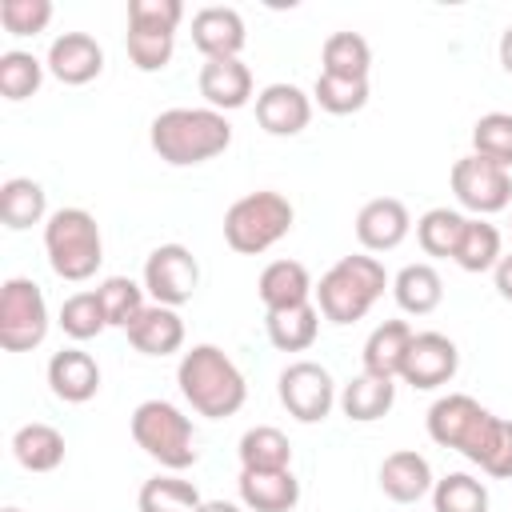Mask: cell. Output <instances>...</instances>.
Listing matches in <instances>:
<instances>
[{"instance_id": "6da1fadb", "label": "cell", "mask_w": 512, "mask_h": 512, "mask_svg": "<svg viewBox=\"0 0 512 512\" xmlns=\"http://www.w3.org/2000/svg\"><path fill=\"white\" fill-rule=\"evenodd\" d=\"M152 152L172 168H192L232 144V124L216 108H164L148 124Z\"/></svg>"}, {"instance_id": "7a4b0ae2", "label": "cell", "mask_w": 512, "mask_h": 512, "mask_svg": "<svg viewBox=\"0 0 512 512\" xmlns=\"http://www.w3.org/2000/svg\"><path fill=\"white\" fill-rule=\"evenodd\" d=\"M176 384H180L184 400L208 420L236 416L248 400V384H244L240 368L216 344H192L176 364Z\"/></svg>"}, {"instance_id": "3957f363", "label": "cell", "mask_w": 512, "mask_h": 512, "mask_svg": "<svg viewBox=\"0 0 512 512\" xmlns=\"http://www.w3.org/2000/svg\"><path fill=\"white\" fill-rule=\"evenodd\" d=\"M388 288V272L376 256L356 252V256H340L316 284V308L328 324H356L368 316V308L384 296Z\"/></svg>"}, {"instance_id": "277c9868", "label": "cell", "mask_w": 512, "mask_h": 512, "mask_svg": "<svg viewBox=\"0 0 512 512\" xmlns=\"http://www.w3.org/2000/svg\"><path fill=\"white\" fill-rule=\"evenodd\" d=\"M44 252L60 280L80 284V280L96 276V268L104 260V240H100L96 216L84 208H56L44 224Z\"/></svg>"}, {"instance_id": "5b68a950", "label": "cell", "mask_w": 512, "mask_h": 512, "mask_svg": "<svg viewBox=\"0 0 512 512\" xmlns=\"http://www.w3.org/2000/svg\"><path fill=\"white\" fill-rule=\"evenodd\" d=\"M132 440L136 448H144V456H152L160 468L168 472H184L196 464V432H192V420L168 404V400H144L132 408Z\"/></svg>"}, {"instance_id": "8992f818", "label": "cell", "mask_w": 512, "mask_h": 512, "mask_svg": "<svg viewBox=\"0 0 512 512\" xmlns=\"http://www.w3.org/2000/svg\"><path fill=\"white\" fill-rule=\"evenodd\" d=\"M292 220H296V212H292L288 196H280L272 188L248 192L224 212V244L240 256H260L292 232Z\"/></svg>"}, {"instance_id": "52a82bcc", "label": "cell", "mask_w": 512, "mask_h": 512, "mask_svg": "<svg viewBox=\"0 0 512 512\" xmlns=\"http://www.w3.org/2000/svg\"><path fill=\"white\" fill-rule=\"evenodd\" d=\"M500 416H492L480 400L464 396V392H448L440 396L432 408H428V436L440 444V448H452L460 452L464 460L480 464L488 440H492V428H496Z\"/></svg>"}, {"instance_id": "ba28073f", "label": "cell", "mask_w": 512, "mask_h": 512, "mask_svg": "<svg viewBox=\"0 0 512 512\" xmlns=\"http://www.w3.org/2000/svg\"><path fill=\"white\" fill-rule=\"evenodd\" d=\"M48 336V304L36 280L8 276L0 288V344L8 352H32Z\"/></svg>"}, {"instance_id": "9c48e42d", "label": "cell", "mask_w": 512, "mask_h": 512, "mask_svg": "<svg viewBox=\"0 0 512 512\" xmlns=\"http://www.w3.org/2000/svg\"><path fill=\"white\" fill-rule=\"evenodd\" d=\"M276 392H280V404L288 408V416H296L300 424H320L332 412V404L340 400L332 372L316 360H292L280 372Z\"/></svg>"}, {"instance_id": "30bf717a", "label": "cell", "mask_w": 512, "mask_h": 512, "mask_svg": "<svg viewBox=\"0 0 512 512\" xmlns=\"http://www.w3.org/2000/svg\"><path fill=\"white\" fill-rule=\"evenodd\" d=\"M200 284V264L184 244H160L148 252L144 260V292L152 296V304L164 308H180L196 296Z\"/></svg>"}, {"instance_id": "8fae6325", "label": "cell", "mask_w": 512, "mask_h": 512, "mask_svg": "<svg viewBox=\"0 0 512 512\" xmlns=\"http://www.w3.org/2000/svg\"><path fill=\"white\" fill-rule=\"evenodd\" d=\"M452 192H456V200L468 208V212H476V216H492V212H500V208H508L512 204V172H504L500 164H492V160H484V156H460L456 164H452Z\"/></svg>"}, {"instance_id": "7c38bea8", "label": "cell", "mask_w": 512, "mask_h": 512, "mask_svg": "<svg viewBox=\"0 0 512 512\" xmlns=\"http://www.w3.org/2000/svg\"><path fill=\"white\" fill-rule=\"evenodd\" d=\"M456 368H460V348L444 332H416L404 352L400 380L420 392H432V388L448 384L456 376Z\"/></svg>"}, {"instance_id": "4fadbf2b", "label": "cell", "mask_w": 512, "mask_h": 512, "mask_svg": "<svg viewBox=\"0 0 512 512\" xmlns=\"http://www.w3.org/2000/svg\"><path fill=\"white\" fill-rule=\"evenodd\" d=\"M312 120V96L296 84H268L256 92V124L268 136H300Z\"/></svg>"}, {"instance_id": "5bb4252c", "label": "cell", "mask_w": 512, "mask_h": 512, "mask_svg": "<svg viewBox=\"0 0 512 512\" xmlns=\"http://www.w3.org/2000/svg\"><path fill=\"white\" fill-rule=\"evenodd\" d=\"M408 232H412V216L396 196H376L356 212V240L364 252H392L404 244Z\"/></svg>"}, {"instance_id": "9a60e30c", "label": "cell", "mask_w": 512, "mask_h": 512, "mask_svg": "<svg viewBox=\"0 0 512 512\" xmlns=\"http://www.w3.org/2000/svg\"><path fill=\"white\" fill-rule=\"evenodd\" d=\"M44 68L60 84H88V80H96L104 72V48L88 32H64V36H56L48 44Z\"/></svg>"}, {"instance_id": "2e32d148", "label": "cell", "mask_w": 512, "mask_h": 512, "mask_svg": "<svg viewBox=\"0 0 512 512\" xmlns=\"http://www.w3.org/2000/svg\"><path fill=\"white\" fill-rule=\"evenodd\" d=\"M248 32H244V16L228 4H208L192 16V44L204 52V60H224V56H240Z\"/></svg>"}, {"instance_id": "e0dca14e", "label": "cell", "mask_w": 512, "mask_h": 512, "mask_svg": "<svg viewBox=\"0 0 512 512\" xmlns=\"http://www.w3.org/2000/svg\"><path fill=\"white\" fill-rule=\"evenodd\" d=\"M200 96L208 100V108L216 112H232L244 108L252 100V72L240 56H224V60H204L200 76H196Z\"/></svg>"}, {"instance_id": "ac0fdd59", "label": "cell", "mask_w": 512, "mask_h": 512, "mask_svg": "<svg viewBox=\"0 0 512 512\" xmlns=\"http://www.w3.org/2000/svg\"><path fill=\"white\" fill-rule=\"evenodd\" d=\"M48 388L64 404H84L100 392V364L84 348H60L48 360Z\"/></svg>"}, {"instance_id": "d6986e66", "label": "cell", "mask_w": 512, "mask_h": 512, "mask_svg": "<svg viewBox=\"0 0 512 512\" xmlns=\"http://www.w3.org/2000/svg\"><path fill=\"white\" fill-rule=\"evenodd\" d=\"M432 468L428 460L416 452V448H400V452H388L384 464H380V492L396 504H416L432 492Z\"/></svg>"}, {"instance_id": "ffe728a7", "label": "cell", "mask_w": 512, "mask_h": 512, "mask_svg": "<svg viewBox=\"0 0 512 512\" xmlns=\"http://www.w3.org/2000/svg\"><path fill=\"white\" fill-rule=\"evenodd\" d=\"M240 504L248 512H292L300 504V480L292 476V468L280 472H244L240 468Z\"/></svg>"}, {"instance_id": "44dd1931", "label": "cell", "mask_w": 512, "mask_h": 512, "mask_svg": "<svg viewBox=\"0 0 512 512\" xmlns=\"http://www.w3.org/2000/svg\"><path fill=\"white\" fill-rule=\"evenodd\" d=\"M128 344L144 356H172L184 344V320L176 308L148 304L132 324H128Z\"/></svg>"}, {"instance_id": "7402d4cb", "label": "cell", "mask_w": 512, "mask_h": 512, "mask_svg": "<svg viewBox=\"0 0 512 512\" xmlns=\"http://www.w3.org/2000/svg\"><path fill=\"white\" fill-rule=\"evenodd\" d=\"M256 292H260V304L268 312H280V308H296V304H308L316 284L308 276V268L300 260H272L260 280H256Z\"/></svg>"}, {"instance_id": "603a6c76", "label": "cell", "mask_w": 512, "mask_h": 512, "mask_svg": "<svg viewBox=\"0 0 512 512\" xmlns=\"http://www.w3.org/2000/svg\"><path fill=\"white\" fill-rule=\"evenodd\" d=\"M412 324L408 320H384L368 332L364 340V372L372 376H384V380H396L400 376V364H404V352L412 344Z\"/></svg>"}, {"instance_id": "cb8c5ba5", "label": "cell", "mask_w": 512, "mask_h": 512, "mask_svg": "<svg viewBox=\"0 0 512 512\" xmlns=\"http://www.w3.org/2000/svg\"><path fill=\"white\" fill-rule=\"evenodd\" d=\"M340 412L356 424H372L380 416H388V408L396 404V380H384V376H372V372H360L352 376L344 388H340Z\"/></svg>"}, {"instance_id": "d4e9b609", "label": "cell", "mask_w": 512, "mask_h": 512, "mask_svg": "<svg viewBox=\"0 0 512 512\" xmlns=\"http://www.w3.org/2000/svg\"><path fill=\"white\" fill-rule=\"evenodd\" d=\"M392 296L400 304V312L408 316H428L440 308L444 300V280L432 264H404L392 280Z\"/></svg>"}, {"instance_id": "484cf974", "label": "cell", "mask_w": 512, "mask_h": 512, "mask_svg": "<svg viewBox=\"0 0 512 512\" xmlns=\"http://www.w3.org/2000/svg\"><path fill=\"white\" fill-rule=\"evenodd\" d=\"M264 328H268V340H272L276 352H304L320 336V308L308 300V304H296V308L268 312Z\"/></svg>"}, {"instance_id": "4316f807", "label": "cell", "mask_w": 512, "mask_h": 512, "mask_svg": "<svg viewBox=\"0 0 512 512\" xmlns=\"http://www.w3.org/2000/svg\"><path fill=\"white\" fill-rule=\"evenodd\" d=\"M12 456L28 472H56L64 464V436L52 424H24L12 436Z\"/></svg>"}, {"instance_id": "83f0119b", "label": "cell", "mask_w": 512, "mask_h": 512, "mask_svg": "<svg viewBox=\"0 0 512 512\" xmlns=\"http://www.w3.org/2000/svg\"><path fill=\"white\" fill-rule=\"evenodd\" d=\"M240 468L244 472H280V468H292V444L280 428L272 424H256L240 436Z\"/></svg>"}, {"instance_id": "f1b7e54d", "label": "cell", "mask_w": 512, "mask_h": 512, "mask_svg": "<svg viewBox=\"0 0 512 512\" xmlns=\"http://www.w3.org/2000/svg\"><path fill=\"white\" fill-rule=\"evenodd\" d=\"M48 212V196L32 176H12L0 184V220L12 232H24L32 224H40Z\"/></svg>"}, {"instance_id": "f546056e", "label": "cell", "mask_w": 512, "mask_h": 512, "mask_svg": "<svg viewBox=\"0 0 512 512\" xmlns=\"http://www.w3.org/2000/svg\"><path fill=\"white\" fill-rule=\"evenodd\" d=\"M320 60L328 76H348V80H368V68H372V48L360 32H332L320 48Z\"/></svg>"}, {"instance_id": "4dcf8cb0", "label": "cell", "mask_w": 512, "mask_h": 512, "mask_svg": "<svg viewBox=\"0 0 512 512\" xmlns=\"http://www.w3.org/2000/svg\"><path fill=\"white\" fill-rule=\"evenodd\" d=\"M200 492L192 480H180V476H152L140 484V496H136V508L140 512H200Z\"/></svg>"}, {"instance_id": "1f68e13d", "label": "cell", "mask_w": 512, "mask_h": 512, "mask_svg": "<svg viewBox=\"0 0 512 512\" xmlns=\"http://www.w3.org/2000/svg\"><path fill=\"white\" fill-rule=\"evenodd\" d=\"M464 224L468 216L456 212V208H428L420 220H416V240L428 256H456V244L464 236Z\"/></svg>"}, {"instance_id": "d6a6232c", "label": "cell", "mask_w": 512, "mask_h": 512, "mask_svg": "<svg viewBox=\"0 0 512 512\" xmlns=\"http://www.w3.org/2000/svg\"><path fill=\"white\" fill-rule=\"evenodd\" d=\"M500 256H504V252H500V232H496V224H488V220H480V216L468 220L452 260H456L464 272H488V268H496Z\"/></svg>"}, {"instance_id": "836d02e7", "label": "cell", "mask_w": 512, "mask_h": 512, "mask_svg": "<svg viewBox=\"0 0 512 512\" xmlns=\"http://www.w3.org/2000/svg\"><path fill=\"white\" fill-rule=\"evenodd\" d=\"M432 512H488V488L484 480L468 472H448L432 484Z\"/></svg>"}, {"instance_id": "e575fe53", "label": "cell", "mask_w": 512, "mask_h": 512, "mask_svg": "<svg viewBox=\"0 0 512 512\" xmlns=\"http://www.w3.org/2000/svg\"><path fill=\"white\" fill-rule=\"evenodd\" d=\"M96 296H100V304H104L108 328H124V332H128V324L148 308V304H144V284H136L132 276H108V280H100Z\"/></svg>"}, {"instance_id": "d590c367", "label": "cell", "mask_w": 512, "mask_h": 512, "mask_svg": "<svg viewBox=\"0 0 512 512\" xmlns=\"http://www.w3.org/2000/svg\"><path fill=\"white\" fill-rule=\"evenodd\" d=\"M472 152L512 172V112H484L472 124Z\"/></svg>"}, {"instance_id": "8d00e7d4", "label": "cell", "mask_w": 512, "mask_h": 512, "mask_svg": "<svg viewBox=\"0 0 512 512\" xmlns=\"http://www.w3.org/2000/svg\"><path fill=\"white\" fill-rule=\"evenodd\" d=\"M40 84H44V64L32 52L20 48L0 52V92L8 100H28L40 92Z\"/></svg>"}, {"instance_id": "74e56055", "label": "cell", "mask_w": 512, "mask_h": 512, "mask_svg": "<svg viewBox=\"0 0 512 512\" xmlns=\"http://www.w3.org/2000/svg\"><path fill=\"white\" fill-rule=\"evenodd\" d=\"M312 100L332 116H352L368 104V80H348V76L320 72L316 84H312Z\"/></svg>"}, {"instance_id": "f35d334b", "label": "cell", "mask_w": 512, "mask_h": 512, "mask_svg": "<svg viewBox=\"0 0 512 512\" xmlns=\"http://www.w3.org/2000/svg\"><path fill=\"white\" fill-rule=\"evenodd\" d=\"M56 324H60L64 336H72V340H92V336H100V332L108 328V316H104V304H100L96 292H72V296L60 304V320H56Z\"/></svg>"}, {"instance_id": "ab89813d", "label": "cell", "mask_w": 512, "mask_h": 512, "mask_svg": "<svg viewBox=\"0 0 512 512\" xmlns=\"http://www.w3.org/2000/svg\"><path fill=\"white\" fill-rule=\"evenodd\" d=\"M184 20L180 0H128V28L132 32H172Z\"/></svg>"}, {"instance_id": "60d3db41", "label": "cell", "mask_w": 512, "mask_h": 512, "mask_svg": "<svg viewBox=\"0 0 512 512\" xmlns=\"http://www.w3.org/2000/svg\"><path fill=\"white\" fill-rule=\"evenodd\" d=\"M128 60L140 68V72H160L168 68L172 60V48H176V36L172 32H132L128 28Z\"/></svg>"}, {"instance_id": "b9f144b4", "label": "cell", "mask_w": 512, "mask_h": 512, "mask_svg": "<svg viewBox=\"0 0 512 512\" xmlns=\"http://www.w3.org/2000/svg\"><path fill=\"white\" fill-rule=\"evenodd\" d=\"M52 20V0H4L0 4V24L12 36H36Z\"/></svg>"}, {"instance_id": "7bdbcfd3", "label": "cell", "mask_w": 512, "mask_h": 512, "mask_svg": "<svg viewBox=\"0 0 512 512\" xmlns=\"http://www.w3.org/2000/svg\"><path fill=\"white\" fill-rule=\"evenodd\" d=\"M480 468L496 480H512V420H496L492 440L480 456Z\"/></svg>"}, {"instance_id": "ee69618b", "label": "cell", "mask_w": 512, "mask_h": 512, "mask_svg": "<svg viewBox=\"0 0 512 512\" xmlns=\"http://www.w3.org/2000/svg\"><path fill=\"white\" fill-rule=\"evenodd\" d=\"M492 280H496V292H500L504 300H512V252L496 260V268H492Z\"/></svg>"}, {"instance_id": "f6af8a7d", "label": "cell", "mask_w": 512, "mask_h": 512, "mask_svg": "<svg viewBox=\"0 0 512 512\" xmlns=\"http://www.w3.org/2000/svg\"><path fill=\"white\" fill-rule=\"evenodd\" d=\"M500 68L512 76V24L500 32Z\"/></svg>"}, {"instance_id": "bcb514c9", "label": "cell", "mask_w": 512, "mask_h": 512, "mask_svg": "<svg viewBox=\"0 0 512 512\" xmlns=\"http://www.w3.org/2000/svg\"><path fill=\"white\" fill-rule=\"evenodd\" d=\"M200 512H244L240 504H232V500H204L200 504Z\"/></svg>"}, {"instance_id": "7dc6e473", "label": "cell", "mask_w": 512, "mask_h": 512, "mask_svg": "<svg viewBox=\"0 0 512 512\" xmlns=\"http://www.w3.org/2000/svg\"><path fill=\"white\" fill-rule=\"evenodd\" d=\"M4 512H20V508H4Z\"/></svg>"}]
</instances>
